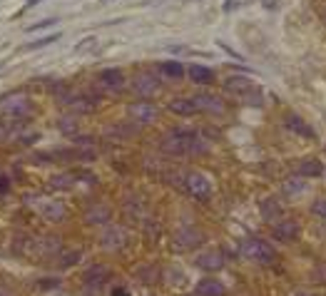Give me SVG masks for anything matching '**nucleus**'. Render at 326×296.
I'll return each instance as SVG.
<instances>
[{
    "mask_svg": "<svg viewBox=\"0 0 326 296\" xmlns=\"http://www.w3.org/2000/svg\"><path fill=\"white\" fill-rule=\"evenodd\" d=\"M157 147L167 157H199L207 152V142L199 137L197 130L177 127V130L165 132Z\"/></svg>",
    "mask_w": 326,
    "mask_h": 296,
    "instance_id": "f257e3e1",
    "label": "nucleus"
},
{
    "mask_svg": "<svg viewBox=\"0 0 326 296\" xmlns=\"http://www.w3.org/2000/svg\"><path fill=\"white\" fill-rule=\"evenodd\" d=\"M224 90L229 95H234L237 100L251 105V107H262V93H259V87L251 82L249 77L231 75V77H227V82H224Z\"/></svg>",
    "mask_w": 326,
    "mask_h": 296,
    "instance_id": "f03ea898",
    "label": "nucleus"
},
{
    "mask_svg": "<svg viewBox=\"0 0 326 296\" xmlns=\"http://www.w3.org/2000/svg\"><path fill=\"white\" fill-rule=\"evenodd\" d=\"M242 254L249 261H254V264H262V266H269V264H274V259H276L271 244H267L264 239H247L242 244Z\"/></svg>",
    "mask_w": 326,
    "mask_h": 296,
    "instance_id": "7ed1b4c3",
    "label": "nucleus"
},
{
    "mask_svg": "<svg viewBox=\"0 0 326 296\" xmlns=\"http://www.w3.org/2000/svg\"><path fill=\"white\" fill-rule=\"evenodd\" d=\"M0 110L5 117H10L13 122H20V120H28L30 115H33V102H30V97H25V95H10V97H5L3 100V105H0Z\"/></svg>",
    "mask_w": 326,
    "mask_h": 296,
    "instance_id": "20e7f679",
    "label": "nucleus"
},
{
    "mask_svg": "<svg viewBox=\"0 0 326 296\" xmlns=\"http://www.w3.org/2000/svg\"><path fill=\"white\" fill-rule=\"evenodd\" d=\"M187 194H192L194 199H207L212 192V185L209 179L202 174V172H187L184 177V187H182Z\"/></svg>",
    "mask_w": 326,
    "mask_h": 296,
    "instance_id": "39448f33",
    "label": "nucleus"
},
{
    "mask_svg": "<svg viewBox=\"0 0 326 296\" xmlns=\"http://www.w3.org/2000/svg\"><path fill=\"white\" fill-rule=\"evenodd\" d=\"M127 112H130V117H132L134 122L142 127V125H152L154 120H157V105H152L150 100H142V102H132L130 107H127Z\"/></svg>",
    "mask_w": 326,
    "mask_h": 296,
    "instance_id": "423d86ee",
    "label": "nucleus"
},
{
    "mask_svg": "<svg viewBox=\"0 0 326 296\" xmlns=\"http://www.w3.org/2000/svg\"><path fill=\"white\" fill-rule=\"evenodd\" d=\"M132 90H134V95H139V97H152L157 90H159V77L154 73H137L134 75V80H132Z\"/></svg>",
    "mask_w": 326,
    "mask_h": 296,
    "instance_id": "0eeeda50",
    "label": "nucleus"
},
{
    "mask_svg": "<svg viewBox=\"0 0 326 296\" xmlns=\"http://www.w3.org/2000/svg\"><path fill=\"white\" fill-rule=\"evenodd\" d=\"M192 102L197 105V110H199V112H209V115H224V112H227L224 100H222V97H217V95H209V93L194 95Z\"/></svg>",
    "mask_w": 326,
    "mask_h": 296,
    "instance_id": "6e6552de",
    "label": "nucleus"
},
{
    "mask_svg": "<svg viewBox=\"0 0 326 296\" xmlns=\"http://www.w3.org/2000/svg\"><path fill=\"white\" fill-rule=\"evenodd\" d=\"M139 134V125L137 122H110L105 127V137L117 140V142H125V140H132Z\"/></svg>",
    "mask_w": 326,
    "mask_h": 296,
    "instance_id": "1a4fd4ad",
    "label": "nucleus"
},
{
    "mask_svg": "<svg viewBox=\"0 0 326 296\" xmlns=\"http://www.w3.org/2000/svg\"><path fill=\"white\" fill-rule=\"evenodd\" d=\"M202 239H204V234H202L199 229H194V226H184V229H179V232L174 234V249H179V252L192 249V246H199Z\"/></svg>",
    "mask_w": 326,
    "mask_h": 296,
    "instance_id": "9d476101",
    "label": "nucleus"
},
{
    "mask_svg": "<svg viewBox=\"0 0 326 296\" xmlns=\"http://www.w3.org/2000/svg\"><path fill=\"white\" fill-rule=\"evenodd\" d=\"M100 87L107 90V93H120L125 87V75H122V70H115V67L102 70L100 73Z\"/></svg>",
    "mask_w": 326,
    "mask_h": 296,
    "instance_id": "9b49d317",
    "label": "nucleus"
},
{
    "mask_svg": "<svg viewBox=\"0 0 326 296\" xmlns=\"http://www.w3.org/2000/svg\"><path fill=\"white\" fill-rule=\"evenodd\" d=\"M299 237V224L294 219H282L274 224V239L276 241H294Z\"/></svg>",
    "mask_w": 326,
    "mask_h": 296,
    "instance_id": "f8f14e48",
    "label": "nucleus"
},
{
    "mask_svg": "<svg viewBox=\"0 0 326 296\" xmlns=\"http://www.w3.org/2000/svg\"><path fill=\"white\" fill-rule=\"evenodd\" d=\"M122 241H125V234H122V229L120 226H107L105 232H102V237H100V244L105 246V249H110V252H115L122 246Z\"/></svg>",
    "mask_w": 326,
    "mask_h": 296,
    "instance_id": "ddd939ff",
    "label": "nucleus"
},
{
    "mask_svg": "<svg viewBox=\"0 0 326 296\" xmlns=\"http://www.w3.org/2000/svg\"><path fill=\"white\" fill-rule=\"evenodd\" d=\"M107 279H110V271H107V266H102V264H92V266L85 271V284H87V286H95V289H100L102 284H107Z\"/></svg>",
    "mask_w": 326,
    "mask_h": 296,
    "instance_id": "4468645a",
    "label": "nucleus"
},
{
    "mask_svg": "<svg viewBox=\"0 0 326 296\" xmlns=\"http://www.w3.org/2000/svg\"><path fill=\"white\" fill-rule=\"evenodd\" d=\"M167 110L172 112V115H182V117H190L194 112H199L197 105L192 102V97H190V100H187V97H174V100H170Z\"/></svg>",
    "mask_w": 326,
    "mask_h": 296,
    "instance_id": "2eb2a0df",
    "label": "nucleus"
},
{
    "mask_svg": "<svg viewBox=\"0 0 326 296\" xmlns=\"http://www.w3.org/2000/svg\"><path fill=\"white\" fill-rule=\"evenodd\" d=\"M197 266L199 269H207V271H217V269L224 266V259H222L219 252H202L197 257Z\"/></svg>",
    "mask_w": 326,
    "mask_h": 296,
    "instance_id": "dca6fc26",
    "label": "nucleus"
},
{
    "mask_svg": "<svg viewBox=\"0 0 326 296\" xmlns=\"http://www.w3.org/2000/svg\"><path fill=\"white\" fill-rule=\"evenodd\" d=\"M197 291H199V296H224L227 294L224 284L217 281V279H202L197 284Z\"/></svg>",
    "mask_w": 326,
    "mask_h": 296,
    "instance_id": "f3484780",
    "label": "nucleus"
},
{
    "mask_svg": "<svg viewBox=\"0 0 326 296\" xmlns=\"http://www.w3.org/2000/svg\"><path fill=\"white\" fill-rule=\"evenodd\" d=\"M85 222L87 224H107L110 222V209L105 207V204H95V207H90L87 212H85Z\"/></svg>",
    "mask_w": 326,
    "mask_h": 296,
    "instance_id": "a211bd4d",
    "label": "nucleus"
},
{
    "mask_svg": "<svg viewBox=\"0 0 326 296\" xmlns=\"http://www.w3.org/2000/svg\"><path fill=\"white\" fill-rule=\"evenodd\" d=\"M190 77L197 85H209L214 80V70H209L207 65H190Z\"/></svg>",
    "mask_w": 326,
    "mask_h": 296,
    "instance_id": "6ab92c4d",
    "label": "nucleus"
},
{
    "mask_svg": "<svg viewBox=\"0 0 326 296\" xmlns=\"http://www.w3.org/2000/svg\"><path fill=\"white\" fill-rule=\"evenodd\" d=\"M58 130L65 134V137H77L80 134V127H77V115H62L58 120Z\"/></svg>",
    "mask_w": 326,
    "mask_h": 296,
    "instance_id": "aec40b11",
    "label": "nucleus"
},
{
    "mask_svg": "<svg viewBox=\"0 0 326 296\" xmlns=\"http://www.w3.org/2000/svg\"><path fill=\"white\" fill-rule=\"evenodd\" d=\"M287 127L294 132H299V134H304V137H314V130L309 127L301 117H296V115H287Z\"/></svg>",
    "mask_w": 326,
    "mask_h": 296,
    "instance_id": "412c9836",
    "label": "nucleus"
},
{
    "mask_svg": "<svg viewBox=\"0 0 326 296\" xmlns=\"http://www.w3.org/2000/svg\"><path fill=\"white\" fill-rule=\"evenodd\" d=\"M262 214H264V219H267V222L276 224V219L282 217V207H279L276 199H267V202L262 204Z\"/></svg>",
    "mask_w": 326,
    "mask_h": 296,
    "instance_id": "4be33fe9",
    "label": "nucleus"
},
{
    "mask_svg": "<svg viewBox=\"0 0 326 296\" xmlns=\"http://www.w3.org/2000/svg\"><path fill=\"white\" fill-rule=\"evenodd\" d=\"M75 182H77V177L73 172H62V174H55V177L50 179V187H53V189H70Z\"/></svg>",
    "mask_w": 326,
    "mask_h": 296,
    "instance_id": "5701e85b",
    "label": "nucleus"
},
{
    "mask_svg": "<svg viewBox=\"0 0 326 296\" xmlns=\"http://www.w3.org/2000/svg\"><path fill=\"white\" fill-rule=\"evenodd\" d=\"M321 172H324V167H321L319 160H307V162L299 165V174L301 177H319Z\"/></svg>",
    "mask_w": 326,
    "mask_h": 296,
    "instance_id": "b1692460",
    "label": "nucleus"
},
{
    "mask_svg": "<svg viewBox=\"0 0 326 296\" xmlns=\"http://www.w3.org/2000/svg\"><path fill=\"white\" fill-rule=\"evenodd\" d=\"M80 259H82V252H80V249H65V252H60L58 264L62 266V269H67V266L77 264Z\"/></svg>",
    "mask_w": 326,
    "mask_h": 296,
    "instance_id": "393cba45",
    "label": "nucleus"
},
{
    "mask_svg": "<svg viewBox=\"0 0 326 296\" xmlns=\"http://www.w3.org/2000/svg\"><path fill=\"white\" fill-rule=\"evenodd\" d=\"M134 274H137V279H142L145 284H154L157 277H159V271H157V266H154V264H142Z\"/></svg>",
    "mask_w": 326,
    "mask_h": 296,
    "instance_id": "a878e982",
    "label": "nucleus"
},
{
    "mask_svg": "<svg viewBox=\"0 0 326 296\" xmlns=\"http://www.w3.org/2000/svg\"><path fill=\"white\" fill-rule=\"evenodd\" d=\"M159 70H162V75H167V77H182L184 75V65L177 62V60H170V62H162Z\"/></svg>",
    "mask_w": 326,
    "mask_h": 296,
    "instance_id": "bb28decb",
    "label": "nucleus"
},
{
    "mask_svg": "<svg viewBox=\"0 0 326 296\" xmlns=\"http://www.w3.org/2000/svg\"><path fill=\"white\" fill-rule=\"evenodd\" d=\"M73 147H77V149H95V137H90V134H77V137H73Z\"/></svg>",
    "mask_w": 326,
    "mask_h": 296,
    "instance_id": "cd10ccee",
    "label": "nucleus"
},
{
    "mask_svg": "<svg viewBox=\"0 0 326 296\" xmlns=\"http://www.w3.org/2000/svg\"><path fill=\"white\" fill-rule=\"evenodd\" d=\"M42 214L48 217V219H60L62 214H65V209H62V204H53V202H48V207H42Z\"/></svg>",
    "mask_w": 326,
    "mask_h": 296,
    "instance_id": "c85d7f7f",
    "label": "nucleus"
},
{
    "mask_svg": "<svg viewBox=\"0 0 326 296\" xmlns=\"http://www.w3.org/2000/svg\"><path fill=\"white\" fill-rule=\"evenodd\" d=\"M284 189H287V194H299V192H304V182L301 179H287Z\"/></svg>",
    "mask_w": 326,
    "mask_h": 296,
    "instance_id": "c756f323",
    "label": "nucleus"
},
{
    "mask_svg": "<svg viewBox=\"0 0 326 296\" xmlns=\"http://www.w3.org/2000/svg\"><path fill=\"white\" fill-rule=\"evenodd\" d=\"M58 37H60V35L55 33V35H48V37H42V40H35V42H30V45H28V50H38V48H45L48 42H55Z\"/></svg>",
    "mask_w": 326,
    "mask_h": 296,
    "instance_id": "7c9ffc66",
    "label": "nucleus"
},
{
    "mask_svg": "<svg viewBox=\"0 0 326 296\" xmlns=\"http://www.w3.org/2000/svg\"><path fill=\"white\" fill-rule=\"evenodd\" d=\"M145 234H147V239L150 241H157V237H159V226H157V222L145 224Z\"/></svg>",
    "mask_w": 326,
    "mask_h": 296,
    "instance_id": "2f4dec72",
    "label": "nucleus"
},
{
    "mask_svg": "<svg viewBox=\"0 0 326 296\" xmlns=\"http://www.w3.org/2000/svg\"><path fill=\"white\" fill-rule=\"evenodd\" d=\"M314 214H319V217H324L326 219V199H319V202H314Z\"/></svg>",
    "mask_w": 326,
    "mask_h": 296,
    "instance_id": "473e14b6",
    "label": "nucleus"
},
{
    "mask_svg": "<svg viewBox=\"0 0 326 296\" xmlns=\"http://www.w3.org/2000/svg\"><path fill=\"white\" fill-rule=\"evenodd\" d=\"M92 42H95V37H85V40H82V42H80V45L75 48V53H82V50H87Z\"/></svg>",
    "mask_w": 326,
    "mask_h": 296,
    "instance_id": "72a5a7b5",
    "label": "nucleus"
},
{
    "mask_svg": "<svg viewBox=\"0 0 326 296\" xmlns=\"http://www.w3.org/2000/svg\"><path fill=\"white\" fill-rule=\"evenodd\" d=\"M8 137H10V127H8L5 122H0V142H3V140H8Z\"/></svg>",
    "mask_w": 326,
    "mask_h": 296,
    "instance_id": "f704fd0d",
    "label": "nucleus"
},
{
    "mask_svg": "<svg viewBox=\"0 0 326 296\" xmlns=\"http://www.w3.org/2000/svg\"><path fill=\"white\" fill-rule=\"evenodd\" d=\"M48 25H55V20H40V22H35L33 28H35V30H42V28H48ZM33 28H30V30H33Z\"/></svg>",
    "mask_w": 326,
    "mask_h": 296,
    "instance_id": "c9c22d12",
    "label": "nucleus"
},
{
    "mask_svg": "<svg viewBox=\"0 0 326 296\" xmlns=\"http://www.w3.org/2000/svg\"><path fill=\"white\" fill-rule=\"evenodd\" d=\"M10 189V179L8 177H0V194H5Z\"/></svg>",
    "mask_w": 326,
    "mask_h": 296,
    "instance_id": "e433bc0d",
    "label": "nucleus"
},
{
    "mask_svg": "<svg viewBox=\"0 0 326 296\" xmlns=\"http://www.w3.org/2000/svg\"><path fill=\"white\" fill-rule=\"evenodd\" d=\"M231 8H237V3H234V0H227V3H224V10H231Z\"/></svg>",
    "mask_w": 326,
    "mask_h": 296,
    "instance_id": "4c0bfd02",
    "label": "nucleus"
},
{
    "mask_svg": "<svg viewBox=\"0 0 326 296\" xmlns=\"http://www.w3.org/2000/svg\"><path fill=\"white\" fill-rule=\"evenodd\" d=\"M115 296H127V291H122V289H117V291H115Z\"/></svg>",
    "mask_w": 326,
    "mask_h": 296,
    "instance_id": "58836bf2",
    "label": "nucleus"
},
{
    "mask_svg": "<svg viewBox=\"0 0 326 296\" xmlns=\"http://www.w3.org/2000/svg\"><path fill=\"white\" fill-rule=\"evenodd\" d=\"M324 22H326V13H324Z\"/></svg>",
    "mask_w": 326,
    "mask_h": 296,
    "instance_id": "ea45409f",
    "label": "nucleus"
},
{
    "mask_svg": "<svg viewBox=\"0 0 326 296\" xmlns=\"http://www.w3.org/2000/svg\"><path fill=\"white\" fill-rule=\"evenodd\" d=\"M100 3H107V0H100Z\"/></svg>",
    "mask_w": 326,
    "mask_h": 296,
    "instance_id": "a19ab883",
    "label": "nucleus"
},
{
    "mask_svg": "<svg viewBox=\"0 0 326 296\" xmlns=\"http://www.w3.org/2000/svg\"><path fill=\"white\" fill-rule=\"evenodd\" d=\"M301 296H309V294H301Z\"/></svg>",
    "mask_w": 326,
    "mask_h": 296,
    "instance_id": "79ce46f5",
    "label": "nucleus"
}]
</instances>
